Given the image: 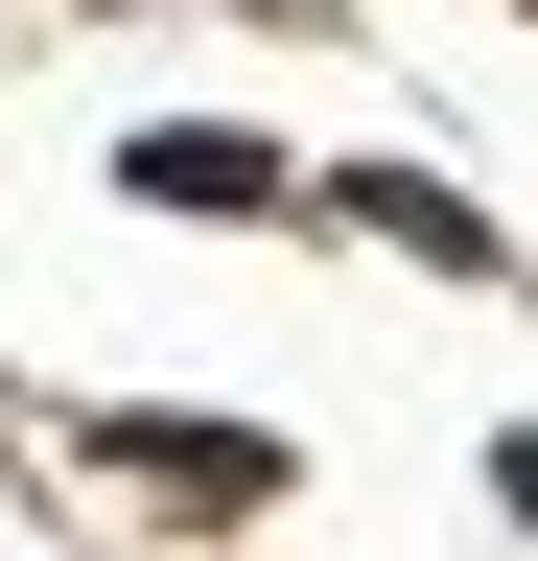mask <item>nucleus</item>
I'll list each match as a JSON object with an SVG mask.
<instances>
[{"mask_svg":"<svg viewBox=\"0 0 538 561\" xmlns=\"http://www.w3.org/2000/svg\"><path fill=\"white\" fill-rule=\"evenodd\" d=\"M117 210H164V234H282L305 164H282L257 117H141V140H117Z\"/></svg>","mask_w":538,"mask_h":561,"instance_id":"nucleus-1","label":"nucleus"},{"mask_svg":"<svg viewBox=\"0 0 538 561\" xmlns=\"http://www.w3.org/2000/svg\"><path fill=\"white\" fill-rule=\"evenodd\" d=\"M305 210H328V234H375V257H422V280H515V234H492L445 164H305Z\"/></svg>","mask_w":538,"mask_h":561,"instance_id":"nucleus-2","label":"nucleus"},{"mask_svg":"<svg viewBox=\"0 0 538 561\" xmlns=\"http://www.w3.org/2000/svg\"><path fill=\"white\" fill-rule=\"evenodd\" d=\"M94 468H141V491H187V515H257V491H282V445H257V421H71Z\"/></svg>","mask_w":538,"mask_h":561,"instance_id":"nucleus-3","label":"nucleus"}]
</instances>
